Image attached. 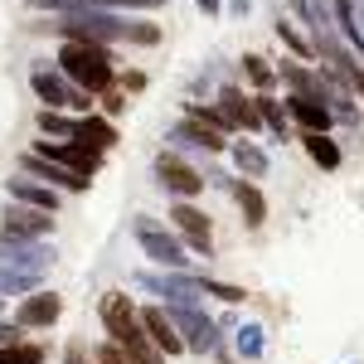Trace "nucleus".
Listing matches in <instances>:
<instances>
[{
  "label": "nucleus",
  "instance_id": "1",
  "mask_svg": "<svg viewBox=\"0 0 364 364\" xmlns=\"http://www.w3.org/2000/svg\"><path fill=\"white\" fill-rule=\"evenodd\" d=\"M58 63H63V73L83 87V92H107V87L117 83L112 54H107L102 44H92V39H68L63 54H58Z\"/></svg>",
  "mask_w": 364,
  "mask_h": 364
},
{
  "label": "nucleus",
  "instance_id": "2",
  "mask_svg": "<svg viewBox=\"0 0 364 364\" xmlns=\"http://www.w3.org/2000/svg\"><path fill=\"white\" fill-rule=\"evenodd\" d=\"M166 316H170V326L180 331V345H185V350L209 355V350L219 345V336H214V321H209V316H199L190 301H185V306H175V311H166Z\"/></svg>",
  "mask_w": 364,
  "mask_h": 364
},
{
  "label": "nucleus",
  "instance_id": "3",
  "mask_svg": "<svg viewBox=\"0 0 364 364\" xmlns=\"http://www.w3.org/2000/svg\"><path fill=\"white\" fill-rule=\"evenodd\" d=\"M34 156H44V161H58V166H68V170H78V175H87L92 180V170L102 166V151H92V146H73V141H39V151Z\"/></svg>",
  "mask_w": 364,
  "mask_h": 364
},
{
  "label": "nucleus",
  "instance_id": "4",
  "mask_svg": "<svg viewBox=\"0 0 364 364\" xmlns=\"http://www.w3.org/2000/svg\"><path fill=\"white\" fill-rule=\"evenodd\" d=\"M156 175H161V185L170 195H180V199H195L204 190V175L195 166H185L180 156H156Z\"/></svg>",
  "mask_w": 364,
  "mask_h": 364
},
{
  "label": "nucleus",
  "instance_id": "5",
  "mask_svg": "<svg viewBox=\"0 0 364 364\" xmlns=\"http://www.w3.org/2000/svg\"><path fill=\"white\" fill-rule=\"evenodd\" d=\"M136 243L146 248V257H156L161 267H185V252H180V243L170 238L166 228H156L151 219H136Z\"/></svg>",
  "mask_w": 364,
  "mask_h": 364
},
{
  "label": "nucleus",
  "instance_id": "6",
  "mask_svg": "<svg viewBox=\"0 0 364 364\" xmlns=\"http://www.w3.org/2000/svg\"><path fill=\"white\" fill-rule=\"evenodd\" d=\"M54 228L49 209H34V204H10L5 209V233L10 238H44Z\"/></svg>",
  "mask_w": 364,
  "mask_h": 364
},
{
  "label": "nucleus",
  "instance_id": "7",
  "mask_svg": "<svg viewBox=\"0 0 364 364\" xmlns=\"http://www.w3.org/2000/svg\"><path fill=\"white\" fill-rule=\"evenodd\" d=\"M0 262H20L29 272H44L54 262V248H39L34 238H0Z\"/></svg>",
  "mask_w": 364,
  "mask_h": 364
},
{
  "label": "nucleus",
  "instance_id": "8",
  "mask_svg": "<svg viewBox=\"0 0 364 364\" xmlns=\"http://www.w3.org/2000/svg\"><path fill=\"white\" fill-rule=\"evenodd\" d=\"M34 92H39L49 107H73V112H87V92L68 87L63 78H54V73H34Z\"/></svg>",
  "mask_w": 364,
  "mask_h": 364
},
{
  "label": "nucleus",
  "instance_id": "9",
  "mask_svg": "<svg viewBox=\"0 0 364 364\" xmlns=\"http://www.w3.org/2000/svg\"><path fill=\"white\" fill-rule=\"evenodd\" d=\"M136 321H141V331H146V336L156 340V350H161V355H180V350H185V345H180V331L170 326V316H166L161 306L141 311Z\"/></svg>",
  "mask_w": 364,
  "mask_h": 364
},
{
  "label": "nucleus",
  "instance_id": "10",
  "mask_svg": "<svg viewBox=\"0 0 364 364\" xmlns=\"http://www.w3.org/2000/svg\"><path fill=\"white\" fill-rule=\"evenodd\" d=\"M170 219H175V228H180V233H185V238H190L199 252H209V219L199 214L190 199H180V204L170 209Z\"/></svg>",
  "mask_w": 364,
  "mask_h": 364
},
{
  "label": "nucleus",
  "instance_id": "11",
  "mask_svg": "<svg viewBox=\"0 0 364 364\" xmlns=\"http://www.w3.org/2000/svg\"><path fill=\"white\" fill-rule=\"evenodd\" d=\"M112 340H117V345H122V350H127L136 364H166V360H161V350H151V336L141 331V321H127L122 331H112Z\"/></svg>",
  "mask_w": 364,
  "mask_h": 364
},
{
  "label": "nucleus",
  "instance_id": "12",
  "mask_svg": "<svg viewBox=\"0 0 364 364\" xmlns=\"http://www.w3.org/2000/svg\"><path fill=\"white\" fill-rule=\"evenodd\" d=\"M58 311H63V301H58L54 291H39V296H25V306H20V331H29V326H54Z\"/></svg>",
  "mask_w": 364,
  "mask_h": 364
},
{
  "label": "nucleus",
  "instance_id": "13",
  "mask_svg": "<svg viewBox=\"0 0 364 364\" xmlns=\"http://www.w3.org/2000/svg\"><path fill=\"white\" fill-rule=\"evenodd\" d=\"M25 170L29 175H44V180H54V185H63V190H87V185H92V180H87V175H78V170H68V166H49V161H44V156H25Z\"/></svg>",
  "mask_w": 364,
  "mask_h": 364
},
{
  "label": "nucleus",
  "instance_id": "14",
  "mask_svg": "<svg viewBox=\"0 0 364 364\" xmlns=\"http://www.w3.org/2000/svg\"><path fill=\"white\" fill-rule=\"evenodd\" d=\"M73 141H83L92 151H107L117 141V127L112 122H102V117H83V122H73Z\"/></svg>",
  "mask_w": 364,
  "mask_h": 364
},
{
  "label": "nucleus",
  "instance_id": "15",
  "mask_svg": "<svg viewBox=\"0 0 364 364\" xmlns=\"http://www.w3.org/2000/svg\"><path fill=\"white\" fill-rule=\"evenodd\" d=\"M219 112H224L233 127H257V122H262V117H257V107H252V102H243V92H238V87H224V92H219Z\"/></svg>",
  "mask_w": 364,
  "mask_h": 364
},
{
  "label": "nucleus",
  "instance_id": "16",
  "mask_svg": "<svg viewBox=\"0 0 364 364\" xmlns=\"http://www.w3.org/2000/svg\"><path fill=\"white\" fill-rule=\"evenodd\" d=\"M291 117H296L306 132H326V127H331V107L316 102V97H291Z\"/></svg>",
  "mask_w": 364,
  "mask_h": 364
},
{
  "label": "nucleus",
  "instance_id": "17",
  "mask_svg": "<svg viewBox=\"0 0 364 364\" xmlns=\"http://www.w3.org/2000/svg\"><path fill=\"white\" fill-rule=\"evenodd\" d=\"M127 321H136L132 301H127L122 291H107V296H102V326H107V336H112V331H122Z\"/></svg>",
  "mask_w": 364,
  "mask_h": 364
},
{
  "label": "nucleus",
  "instance_id": "18",
  "mask_svg": "<svg viewBox=\"0 0 364 364\" xmlns=\"http://www.w3.org/2000/svg\"><path fill=\"white\" fill-rule=\"evenodd\" d=\"M306 151H311V161H316V166L321 170H336L340 166V151H336V141L326 136V132H306Z\"/></svg>",
  "mask_w": 364,
  "mask_h": 364
},
{
  "label": "nucleus",
  "instance_id": "19",
  "mask_svg": "<svg viewBox=\"0 0 364 364\" xmlns=\"http://www.w3.org/2000/svg\"><path fill=\"white\" fill-rule=\"evenodd\" d=\"M10 195L25 199V204H34V209H49V214L58 209V195H54V190H44V185H29V180H10Z\"/></svg>",
  "mask_w": 364,
  "mask_h": 364
},
{
  "label": "nucleus",
  "instance_id": "20",
  "mask_svg": "<svg viewBox=\"0 0 364 364\" xmlns=\"http://www.w3.org/2000/svg\"><path fill=\"white\" fill-rule=\"evenodd\" d=\"M238 209H243V219H248V228H262V219H267V199L257 195V185H238Z\"/></svg>",
  "mask_w": 364,
  "mask_h": 364
},
{
  "label": "nucleus",
  "instance_id": "21",
  "mask_svg": "<svg viewBox=\"0 0 364 364\" xmlns=\"http://www.w3.org/2000/svg\"><path fill=\"white\" fill-rule=\"evenodd\" d=\"M175 136H190L195 146H204V151H224V132H214V127H204V122H195V117H190V122H185V127H180Z\"/></svg>",
  "mask_w": 364,
  "mask_h": 364
},
{
  "label": "nucleus",
  "instance_id": "22",
  "mask_svg": "<svg viewBox=\"0 0 364 364\" xmlns=\"http://www.w3.org/2000/svg\"><path fill=\"white\" fill-rule=\"evenodd\" d=\"M0 364H44V350L25 345V340H5L0 345Z\"/></svg>",
  "mask_w": 364,
  "mask_h": 364
},
{
  "label": "nucleus",
  "instance_id": "23",
  "mask_svg": "<svg viewBox=\"0 0 364 364\" xmlns=\"http://www.w3.org/2000/svg\"><path fill=\"white\" fill-rule=\"evenodd\" d=\"M238 355L243 360H257L262 355V326H243L238 331Z\"/></svg>",
  "mask_w": 364,
  "mask_h": 364
},
{
  "label": "nucleus",
  "instance_id": "24",
  "mask_svg": "<svg viewBox=\"0 0 364 364\" xmlns=\"http://www.w3.org/2000/svg\"><path fill=\"white\" fill-rule=\"evenodd\" d=\"M39 132H44V136H63V141H73V122H63L58 112H39Z\"/></svg>",
  "mask_w": 364,
  "mask_h": 364
},
{
  "label": "nucleus",
  "instance_id": "25",
  "mask_svg": "<svg viewBox=\"0 0 364 364\" xmlns=\"http://www.w3.org/2000/svg\"><path fill=\"white\" fill-rule=\"evenodd\" d=\"M238 170H248V175H262V170H267V156H262L257 146H238Z\"/></svg>",
  "mask_w": 364,
  "mask_h": 364
},
{
  "label": "nucleus",
  "instance_id": "26",
  "mask_svg": "<svg viewBox=\"0 0 364 364\" xmlns=\"http://www.w3.org/2000/svg\"><path fill=\"white\" fill-rule=\"evenodd\" d=\"M39 282V272H5L0 267V291H29Z\"/></svg>",
  "mask_w": 364,
  "mask_h": 364
},
{
  "label": "nucleus",
  "instance_id": "27",
  "mask_svg": "<svg viewBox=\"0 0 364 364\" xmlns=\"http://www.w3.org/2000/svg\"><path fill=\"white\" fill-rule=\"evenodd\" d=\"M204 296H219V301L233 306V301H243L248 291H243V287H228V282H204Z\"/></svg>",
  "mask_w": 364,
  "mask_h": 364
},
{
  "label": "nucleus",
  "instance_id": "28",
  "mask_svg": "<svg viewBox=\"0 0 364 364\" xmlns=\"http://www.w3.org/2000/svg\"><path fill=\"white\" fill-rule=\"evenodd\" d=\"M243 63H248V78H252V83H257V87H267V83H272V68H267V63H262V58H257V54H248V58H243Z\"/></svg>",
  "mask_w": 364,
  "mask_h": 364
},
{
  "label": "nucleus",
  "instance_id": "29",
  "mask_svg": "<svg viewBox=\"0 0 364 364\" xmlns=\"http://www.w3.org/2000/svg\"><path fill=\"white\" fill-rule=\"evenodd\" d=\"M97 364H136V360H132V355L112 340V345H102V350H97Z\"/></svg>",
  "mask_w": 364,
  "mask_h": 364
},
{
  "label": "nucleus",
  "instance_id": "30",
  "mask_svg": "<svg viewBox=\"0 0 364 364\" xmlns=\"http://www.w3.org/2000/svg\"><path fill=\"white\" fill-rule=\"evenodd\" d=\"M277 34L287 39V44H291V49H296V54H311V44H306V39H301V34H296L291 25H277Z\"/></svg>",
  "mask_w": 364,
  "mask_h": 364
},
{
  "label": "nucleus",
  "instance_id": "31",
  "mask_svg": "<svg viewBox=\"0 0 364 364\" xmlns=\"http://www.w3.org/2000/svg\"><path fill=\"white\" fill-rule=\"evenodd\" d=\"M102 107H107V112L117 117V112H122V107H127V102H122V97H117V92H107V97H102Z\"/></svg>",
  "mask_w": 364,
  "mask_h": 364
},
{
  "label": "nucleus",
  "instance_id": "32",
  "mask_svg": "<svg viewBox=\"0 0 364 364\" xmlns=\"http://www.w3.org/2000/svg\"><path fill=\"white\" fill-rule=\"evenodd\" d=\"M68 364H87L83 360V345H68Z\"/></svg>",
  "mask_w": 364,
  "mask_h": 364
},
{
  "label": "nucleus",
  "instance_id": "33",
  "mask_svg": "<svg viewBox=\"0 0 364 364\" xmlns=\"http://www.w3.org/2000/svg\"><path fill=\"white\" fill-rule=\"evenodd\" d=\"M20 336V326H0V345H5V340H15Z\"/></svg>",
  "mask_w": 364,
  "mask_h": 364
}]
</instances>
